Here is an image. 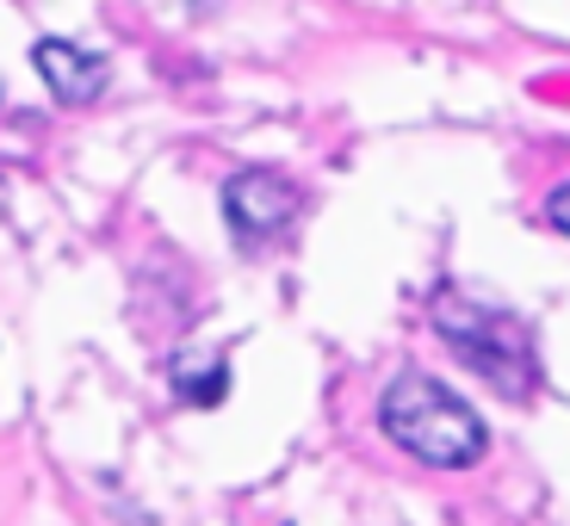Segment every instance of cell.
<instances>
[{
	"instance_id": "cell-6",
	"label": "cell",
	"mask_w": 570,
	"mask_h": 526,
	"mask_svg": "<svg viewBox=\"0 0 570 526\" xmlns=\"http://www.w3.org/2000/svg\"><path fill=\"white\" fill-rule=\"evenodd\" d=\"M546 224H552V229H558V236H570V180H564V186H558L552 199H546Z\"/></svg>"
},
{
	"instance_id": "cell-4",
	"label": "cell",
	"mask_w": 570,
	"mask_h": 526,
	"mask_svg": "<svg viewBox=\"0 0 570 526\" xmlns=\"http://www.w3.org/2000/svg\"><path fill=\"white\" fill-rule=\"evenodd\" d=\"M31 69L43 75V87H50L62 106L100 100L106 81H112L106 57H94V50H81V43H69V38H38L31 43Z\"/></svg>"
},
{
	"instance_id": "cell-1",
	"label": "cell",
	"mask_w": 570,
	"mask_h": 526,
	"mask_svg": "<svg viewBox=\"0 0 570 526\" xmlns=\"http://www.w3.org/2000/svg\"><path fill=\"white\" fill-rule=\"evenodd\" d=\"M379 427H385V440H397L410 458L434 470H465L490 453L484 415L428 371H397L379 390Z\"/></svg>"
},
{
	"instance_id": "cell-5",
	"label": "cell",
	"mask_w": 570,
	"mask_h": 526,
	"mask_svg": "<svg viewBox=\"0 0 570 526\" xmlns=\"http://www.w3.org/2000/svg\"><path fill=\"white\" fill-rule=\"evenodd\" d=\"M174 385H180V403H205V409H217V403H224V390H229V366H224V359H212L205 371L174 366Z\"/></svg>"
},
{
	"instance_id": "cell-2",
	"label": "cell",
	"mask_w": 570,
	"mask_h": 526,
	"mask_svg": "<svg viewBox=\"0 0 570 526\" xmlns=\"http://www.w3.org/2000/svg\"><path fill=\"white\" fill-rule=\"evenodd\" d=\"M434 328L446 335L459 359H465L478 378L502 390V397H528L540 385V354H533L528 328L502 310H484V304L459 298V291H441L434 298Z\"/></svg>"
},
{
	"instance_id": "cell-3",
	"label": "cell",
	"mask_w": 570,
	"mask_h": 526,
	"mask_svg": "<svg viewBox=\"0 0 570 526\" xmlns=\"http://www.w3.org/2000/svg\"><path fill=\"white\" fill-rule=\"evenodd\" d=\"M292 217H298V186L285 180L279 168H243V173H229V186H224V224L236 229L248 248L273 242Z\"/></svg>"
}]
</instances>
